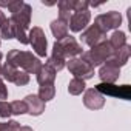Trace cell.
Segmentation results:
<instances>
[{
  "label": "cell",
  "instance_id": "6da1fadb",
  "mask_svg": "<svg viewBox=\"0 0 131 131\" xmlns=\"http://www.w3.org/2000/svg\"><path fill=\"white\" fill-rule=\"evenodd\" d=\"M6 63L13 65L16 68H22L26 74H37V71L42 67V62L39 57H36L29 51H20V49H11L6 56Z\"/></svg>",
  "mask_w": 131,
  "mask_h": 131
},
{
  "label": "cell",
  "instance_id": "7a4b0ae2",
  "mask_svg": "<svg viewBox=\"0 0 131 131\" xmlns=\"http://www.w3.org/2000/svg\"><path fill=\"white\" fill-rule=\"evenodd\" d=\"M82 45L76 40V37L73 36H67L65 39L56 42L52 45V56L60 57L63 60L67 59H74L76 56L82 54Z\"/></svg>",
  "mask_w": 131,
  "mask_h": 131
},
{
  "label": "cell",
  "instance_id": "3957f363",
  "mask_svg": "<svg viewBox=\"0 0 131 131\" xmlns=\"http://www.w3.org/2000/svg\"><path fill=\"white\" fill-rule=\"evenodd\" d=\"M111 56H113V48L110 46L108 40H105V42H100L99 45L93 46L90 51L82 52L80 59L85 60L86 63H90L93 68H96V67H100L102 63H105Z\"/></svg>",
  "mask_w": 131,
  "mask_h": 131
},
{
  "label": "cell",
  "instance_id": "277c9868",
  "mask_svg": "<svg viewBox=\"0 0 131 131\" xmlns=\"http://www.w3.org/2000/svg\"><path fill=\"white\" fill-rule=\"evenodd\" d=\"M67 68L68 71L74 76V79H80V80H88L94 76V68L91 67L90 63H86L85 60L79 59V57H74V59H70L67 62Z\"/></svg>",
  "mask_w": 131,
  "mask_h": 131
},
{
  "label": "cell",
  "instance_id": "5b68a950",
  "mask_svg": "<svg viewBox=\"0 0 131 131\" xmlns=\"http://www.w3.org/2000/svg\"><path fill=\"white\" fill-rule=\"evenodd\" d=\"M28 42L31 43L34 52L39 56V57H45L46 56V36H45V31L40 28V26H32L28 32Z\"/></svg>",
  "mask_w": 131,
  "mask_h": 131
},
{
  "label": "cell",
  "instance_id": "8992f818",
  "mask_svg": "<svg viewBox=\"0 0 131 131\" xmlns=\"http://www.w3.org/2000/svg\"><path fill=\"white\" fill-rule=\"evenodd\" d=\"M120 23H122V16L117 11H110V13H105V14H99L94 20V25L99 29H102L105 34L111 29L119 28Z\"/></svg>",
  "mask_w": 131,
  "mask_h": 131
},
{
  "label": "cell",
  "instance_id": "52a82bcc",
  "mask_svg": "<svg viewBox=\"0 0 131 131\" xmlns=\"http://www.w3.org/2000/svg\"><path fill=\"white\" fill-rule=\"evenodd\" d=\"M96 90L103 97L111 96V97H119V99H123V100H129V97H131V86L129 85L117 86L114 83H99V85H96Z\"/></svg>",
  "mask_w": 131,
  "mask_h": 131
},
{
  "label": "cell",
  "instance_id": "ba28073f",
  "mask_svg": "<svg viewBox=\"0 0 131 131\" xmlns=\"http://www.w3.org/2000/svg\"><path fill=\"white\" fill-rule=\"evenodd\" d=\"M2 76L5 80L13 82L17 86H25L29 83V74H26L25 71H20L19 68L13 67L9 63H5L2 67Z\"/></svg>",
  "mask_w": 131,
  "mask_h": 131
},
{
  "label": "cell",
  "instance_id": "9c48e42d",
  "mask_svg": "<svg viewBox=\"0 0 131 131\" xmlns=\"http://www.w3.org/2000/svg\"><path fill=\"white\" fill-rule=\"evenodd\" d=\"M129 56H131V46L126 43L125 46H122V48L113 51V56L105 62V65H108V67H113V68H119V70H120L122 67H125V65L128 63Z\"/></svg>",
  "mask_w": 131,
  "mask_h": 131
},
{
  "label": "cell",
  "instance_id": "30bf717a",
  "mask_svg": "<svg viewBox=\"0 0 131 131\" xmlns=\"http://www.w3.org/2000/svg\"><path fill=\"white\" fill-rule=\"evenodd\" d=\"M106 40V34L102 31V29H99L96 25H91V26H88L83 32H82V42L85 43V45H88V46H96V45H99L100 42H105Z\"/></svg>",
  "mask_w": 131,
  "mask_h": 131
},
{
  "label": "cell",
  "instance_id": "8fae6325",
  "mask_svg": "<svg viewBox=\"0 0 131 131\" xmlns=\"http://www.w3.org/2000/svg\"><path fill=\"white\" fill-rule=\"evenodd\" d=\"M83 105H85L88 110H93V111L102 110V108L105 106V97H103L96 88H90V90L85 91Z\"/></svg>",
  "mask_w": 131,
  "mask_h": 131
},
{
  "label": "cell",
  "instance_id": "7c38bea8",
  "mask_svg": "<svg viewBox=\"0 0 131 131\" xmlns=\"http://www.w3.org/2000/svg\"><path fill=\"white\" fill-rule=\"evenodd\" d=\"M31 16H32V8H31V5L25 3V5L22 6V9L17 11L16 14H11L9 19H11L13 23L19 25L20 28H23L25 31H28V28H29V25H31Z\"/></svg>",
  "mask_w": 131,
  "mask_h": 131
},
{
  "label": "cell",
  "instance_id": "4fadbf2b",
  "mask_svg": "<svg viewBox=\"0 0 131 131\" xmlns=\"http://www.w3.org/2000/svg\"><path fill=\"white\" fill-rule=\"evenodd\" d=\"M91 20V13L90 11H80V13H73L70 22H68V26L73 32H80L82 29H85L88 26Z\"/></svg>",
  "mask_w": 131,
  "mask_h": 131
},
{
  "label": "cell",
  "instance_id": "5bb4252c",
  "mask_svg": "<svg viewBox=\"0 0 131 131\" xmlns=\"http://www.w3.org/2000/svg\"><path fill=\"white\" fill-rule=\"evenodd\" d=\"M23 102L26 103L28 114H31V116H40V114H43V111H45V102H42L37 94H28Z\"/></svg>",
  "mask_w": 131,
  "mask_h": 131
},
{
  "label": "cell",
  "instance_id": "9a60e30c",
  "mask_svg": "<svg viewBox=\"0 0 131 131\" xmlns=\"http://www.w3.org/2000/svg\"><path fill=\"white\" fill-rule=\"evenodd\" d=\"M56 70H52L49 65H42L40 67V70L37 71V82H39V85L42 86V85H51V83H54V80H56Z\"/></svg>",
  "mask_w": 131,
  "mask_h": 131
},
{
  "label": "cell",
  "instance_id": "2e32d148",
  "mask_svg": "<svg viewBox=\"0 0 131 131\" xmlns=\"http://www.w3.org/2000/svg\"><path fill=\"white\" fill-rule=\"evenodd\" d=\"M99 77H100L102 83H114L120 77V70L108 67V65H102L99 70Z\"/></svg>",
  "mask_w": 131,
  "mask_h": 131
},
{
  "label": "cell",
  "instance_id": "e0dca14e",
  "mask_svg": "<svg viewBox=\"0 0 131 131\" xmlns=\"http://www.w3.org/2000/svg\"><path fill=\"white\" fill-rule=\"evenodd\" d=\"M59 6V20L62 22H70L73 16V8H74V0H60L57 3Z\"/></svg>",
  "mask_w": 131,
  "mask_h": 131
},
{
  "label": "cell",
  "instance_id": "ac0fdd59",
  "mask_svg": "<svg viewBox=\"0 0 131 131\" xmlns=\"http://www.w3.org/2000/svg\"><path fill=\"white\" fill-rule=\"evenodd\" d=\"M51 32H52V36L56 37V42L65 39V37L68 36V23H67V22H62V20H59V19L52 20V22H51Z\"/></svg>",
  "mask_w": 131,
  "mask_h": 131
},
{
  "label": "cell",
  "instance_id": "d6986e66",
  "mask_svg": "<svg viewBox=\"0 0 131 131\" xmlns=\"http://www.w3.org/2000/svg\"><path fill=\"white\" fill-rule=\"evenodd\" d=\"M108 43H110V46L113 48V51H116V49L125 46V45H126V36H125V32H123V31H114L113 36L110 37Z\"/></svg>",
  "mask_w": 131,
  "mask_h": 131
},
{
  "label": "cell",
  "instance_id": "ffe728a7",
  "mask_svg": "<svg viewBox=\"0 0 131 131\" xmlns=\"http://www.w3.org/2000/svg\"><path fill=\"white\" fill-rule=\"evenodd\" d=\"M37 96H39V99H40L42 102H45V103L49 102V100H52L54 96H56V86H54V83H51V85H42Z\"/></svg>",
  "mask_w": 131,
  "mask_h": 131
},
{
  "label": "cell",
  "instance_id": "44dd1931",
  "mask_svg": "<svg viewBox=\"0 0 131 131\" xmlns=\"http://www.w3.org/2000/svg\"><path fill=\"white\" fill-rule=\"evenodd\" d=\"M86 85H85V80H80V79H73L68 85V93L71 96H79L85 91Z\"/></svg>",
  "mask_w": 131,
  "mask_h": 131
},
{
  "label": "cell",
  "instance_id": "7402d4cb",
  "mask_svg": "<svg viewBox=\"0 0 131 131\" xmlns=\"http://www.w3.org/2000/svg\"><path fill=\"white\" fill-rule=\"evenodd\" d=\"M0 34H2V37L6 39V40L14 39V29H13V23H11L9 19H6L5 23L0 26Z\"/></svg>",
  "mask_w": 131,
  "mask_h": 131
},
{
  "label": "cell",
  "instance_id": "603a6c76",
  "mask_svg": "<svg viewBox=\"0 0 131 131\" xmlns=\"http://www.w3.org/2000/svg\"><path fill=\"white\" fill-rule=\"evenodd\" d=\"M11 111L14 116H22V114L28 113V108L23 100H14V102H11Z\"/></svg>",
  "mask_w": 131,
  "mask_h": 131
},
{
  "label": "cell",
  "instance_id": "cb8c5ba5",
  "mask_svg": "<svg viewBox=\"0 0 131 131\" xmlns=\"http://www.w3.org/2000/svg\"><path fill=\"white\" fill-rule=\"evenodd\" d=\"M65 62H67V60H63V59L56 57V56H52V54H51V57L48 59L46 65H49V67H51L52 70H56V73H57V71H62V70L65 68Z\"/></svg>",
  "mask_w": 131,
  "mask_h": 131
},
{
  "label": "cell",
  "instance_id": "d4e9b609",
  "mask_svg": "<svg viewBox=\"0 0 131 131\" xmlns=\"http://www.w3.org/2000/svg\"><path fill=\"white\" fill-rule=\"evenodd\" d=\"M20 123L17 120H8V122H0V131H19Z\"/></svg>",
  "mask_w": 131,
  "mask_h": 131
},
{
  "label": "cell",
  "instance_id": "484cf974",
  "mask_svg": "<svg viewBox=\"0 0 131 131\" xmlns=\"http://www.w3.org/2000/svg\"><path fill=\"white\" fill-rule=\"evenodd\" d=\"M9 116H13L11 103H8L6 100H0V117H3V119H9Z\"/></svg>",
  "mask_w": 131,
  "mask_h": 131
},
{
  "label": "cell",
  "instance_id": "4316f807",
  "mask_svg": "<svg viewBox=\"0 0 131 131\" xmlns=\"http://www.w3.org/2000/svg\"><path fill=\"white\" fill-rule=\"evenodd\" d=\"M88 6H90V3H88V2H76V0H74V8H73V13L88 11Z\"/></svg>",
  "mask_w": 131,
  "mask_h": 131
},
{
  "label": "cell",
  "instance_id": "83f0119b",
  "mask_svg": "<svg viewBox=\"0 0 131 131\" xmlns=\"http://www.w3.org/2000/svg\"><path fill=\"white\" fill-rule=\"evenodd\" d=\"M0 99H8V88L5 86L2 79H0Z\"/></svg>",
  "mask_w": 131,
  "mask_h": 131
},
{
  "label": "cell",
  "instance_id": "f1b7e54d",
  "mask_svg": "<svg viewBox=\"0 0 131 131\" xmlns=\"http://www.w3.org/2000/svg\"><path fill=\"white\" fill-rule=\"evenodd\" d=\"M6 19H8V17L5 16V13H3L2 9H0V26H2V25L5 23V20H6Z\"/></svg>",
  "mask_w": 131,
  "mask_h": 131
},
{
  "label": "cell",
  "instance_id": "f546056e",
  "mask_svg": "<svg viewBox=\"0 0 131 131\" xmlns=\"http://www.w3.org/2000/svg\"><path fill=\"white\" fill-rule=\"evenodd\" d=\"M19 131H34L31 126H20V129Z\"/></svg>",
  "mask_w": 131,
  "mask_h": 131
},
{
  "label": "cell",
  "instance_id": "4dcf8cb0",
  "mask_svg": "<svg viewBox=\"0 0 131 131\" xmlns=\"http://www.w3.org/2000/svg\"><path fill=\"white\" fill-rule=\"evenodd\" d=\"M0 60H2V52H0ZM0 76H2V62H0Z\"/></svg>",
  "mask_w": 131,
  "mask_h": 131
}]
</instances>
